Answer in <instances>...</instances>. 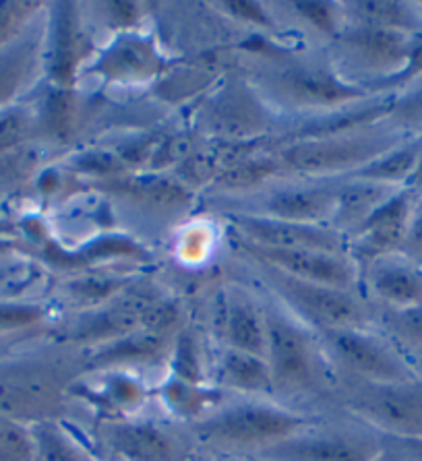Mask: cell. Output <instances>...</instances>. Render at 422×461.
Returning a JSON list of instances; mask_svg holds the SVG:
<instances>
[{"label": "cell", "mask_w": 422, "mask_h": 461, "mask_svg": "<svg viewBox=\"0 0 422 461\" xmlns=\"http://www.w3.org/2000/svg\"><path fill=\"white\" fill-rule=\"evenodd\" d=\"M249 81L273 112L332 114L375 94L344 79L327 52L270 50L257 56Z\"/></svg>", "instance_id": "obj_1"}, {"label": "cell", "mask_w": 422, "mask_h": 461, "mask_svg": "<svg viewBox=\"0 0 422 461\" xmlns=\"http://www.w3.org/2000/svg\"><path fill=\"white\" fill-rule=\"evenodd\" d=\"M308 418L280 403L244 397L226 400L211 414L193 424V437L222 456H243L270 449L308 429Z\"/></svg>", "instance_id": "obj_2"}, {"label": "cell", "mask_w": 422, "mask_h": 461, "mask_svg": "<svg viewBox=\"0 0 422 461\" xmlns=\"http://www.w3.org/2000/svg\"><path fill=\"white\" fill-rule=\"evenodd\" d=\"M408 137L385 121L369 127L281 143L278 159L286 176L302 180L348 178Z\"/></svg>", "instance_id": "obj_3"}, {"label": "cell", "mask_w": 422, "mask_h": 461, "mask_svg": "<svg viewBox=\"0 0 422 461\" xmlns=\"http://www.w3.org/2000/svg\"><path fill=\"white\" fill-rule=\"evenodd\" d=\"M414 38L346 25L340 36L329 41L326 52L344 79L375 95H387L410 62Z\"/></svg>", "instance_id": "obj_4"}, {"label": "cell", "mask_w": 422, "mask_h": 461, "mask_svg": "<svg viewBox=\"0 0 422 461\" xmlns=\"http://www.w3.org/2000/svg\"><path fill=\"white\" fill-rule=\"evenodd\" d=\"M75 379L52 358H0V416L27 426L59 420Z\"/></svg>", "instance_id": "obj_5"}, {"label": "cell", "mask_w": 422, "mask_h": 461, "mask_svg": "<svg viewBox=\"0 0 422 461\" xmlns=\"http://www.w3.org/2000/svg\"><path fill=\"white\" fill-rule=\"evenodd\" d=\"M267 352L273 393H311L323 383L326 350L311 327L280 303L265 304Z\"/></svg>", "instance_id": "obj_6"}, {"label": "cell", "mask_w": 422, "mask_h": 461, "mask_svg": "<svg viewBox=\"0 0 422 461\" xmlns=\"http://www.w3.org/2000/svg\"><path fill=\"white\" fill-rule=\"evenodd\" d=\"M197 131L226 145H246L271 132L276 112L246 75L230 73L211 92L195 114Z\"/></svg>", "instance_id": "obj_7"}, {"label": "cell", "mask_w": 422, "mask_h": 461, "mask_svg": "<svg viewBox=\"0 0 422 461\" xmlns=\"http://www.w3.org/2000/svg\"><path fill=\"white\" fill-rule=\"evenodd\" d=\"M261 271L267 284L278 294V303L313 331L362 330V327H371L377 317L367 300L358 296L354 290L305 282V279L284 276L270 267H261Z\"/></svg>", "instance_id": "obj_8"}, {"label": "cell", "mask_w": 422, "mask_h": 461, "mask_svg": "<svg viewBox=\"0 0 422 461\" xmlns=\"http://www.w3.org/2000/svg\"><path fill=\"white\" fill-rule=\"evenodd\" d=\"M348 406L377 435L422 443V376L399 383H361Z\"/></svg>", "instance_id": "obj_9"}, {"label": "cell", "mask_w": 422, "mask_h": 461, "mask_svg": "<svg viewBox=\"0 0 422 461\" xmlns=\"http://www.w3.org/2000/svg\"><path fill=\"white\" fill-rule=\"evenodd\" d=\"M323 350L361 383H399L422 376L410 360L371 327L321 333Z\"/></svg>", "instance_id": "obj_10"}, {"label": "cell", "mask_w": 422, "mask_h": 461, "mask_svg": "<svg viewBox=\"0 0 422 461\" xmlns=\"http://www.w3.org/2000/svg\"><path fill=\"white\" fill-rule=\"evenodd\" d=\"M168 67L170 62L158 41L139 30L112 36L94 54L86 73L106 87H141L160 81Z\"/></svg>", "instance_id": "obj_11"}, {"label": "cell", "mask_w": 422, "mask_h": 461, "mask_svg": "<svg viewBox=\"0 0 422 461\" xmlns=\"http://www.w3.org/2000/svg\"><path fill=\"white\" fill-rule=\"evenodd\" d=\"M48 9H50V15L46 21L44 71L50 87L75 89L77 81L86 73L96 54L83 6L59 3Z\"/></svg>", "instance_id": "obj_12"}, {"label": "cell", "mask_w": 422, "mask_h": 461, "mask_svg": "<svg viewBox=\"0 0 422 461\" xmlns=\"http://www.w3.org/2000/svg\"><path fill=\"white\" fill-rule=\"evenodd\" d=\"M160 300L161 296L150 285L129 284L116 298L86 311L75 323H70L67 333L62 335V341L81 346L86 350L110 344L143 327L147 314Z\"/></svg>", "instance_id": "obj_13"}, {"label": "cell", "mask_w": 422, "mask_h": 461, "mask_svg": "<svg viewBox=\"0 0 422 461\" xmlns=\"http://www.w3.org/2000/svg\"><path fill=\"white\" fill-rule=\"evenodd\" d=\"M385 451L383 437L364 429H305L259 453L257 461H375Z\"/></svg>", "instance_id": "obj_14"}, {"label": "cell", "mask_w": 422, "mask_h": 461, "mask_svg": "<svg viewBox=\"0 0 422 461\" xmlns=\"http://www.w3.org/2000/svg\"><path fill=\"white\" fill-rule=\"evenodd\" d=\"M234 247L252 258L259 267H270L280 274L305 279V282L332 285L340 290H356L361 284V267L348 253L307 249H267L234 236Z\"/></svg>", "instance_id": "obj_15"}, {"label": "cell", "mask_w": 422, "mask_h": 461, "mask_svg": "<svg viewBox=\"0 0 422 461\" xmlns=\"http://www.w3.org/2000/svg\"><path fill=\"white\" fill-rule=\"evenodd\" d=\"M69 397H77L102 416L104 422L126 420L141 416L150 400V389L135 370L104 368L87 370L77 376L69 389Z\"/></svg>", "instance_id": "obj_16"}, {"label": "cell", "mask_w": 422, "mask_h": 461, "mask_svg": "<svg viewBox=\"0 0 422 461\" xmlns=\"http://www.w3.org/2000/svg\"><path fill=\"white\" fill-rule=\"evenodd\" d=\"M102 443L121 461H191L188 445L172 429L141 416L104 422Z\"/></svg>", "instance_id": "obj_17"}, {"label": "cell", "mask_w": 422, "mask_h": 461, "mask_svg": "<svg viewBox=\"0 0 422 461\" xmlns=\"http://www.w3.org/2000/svg\"><path fill=\"white\" fill-rule=\"evenodd\" d=\"M234 236L267 249H307L327 253H348V240L332 226H311L284 220L265 218L246 212L228 215Z\"/></svg>", "instance_id": "obj_18"}, {"label": "cell", "mask_w": 422, "mask_h": 461, "mask_svg": "<svg viewBox=\"0 0 422 461\" xmlns=\"http://www.w3.org/2000/svg\"><path fill=\"white\" fill-rule=\"evenodd\" d=\"M337 180H294L271 186L246 213L311 226H332Z\"/></svg>", "instance_id": "obj_19"}, {"label": "cell", "mask_w": 422, "mask_h": 461, "mask_svg": "<svg viewBox=\"0 0 422 461\" xmlns=\"http://www.w3.org/2000/svg\"><path fill=\"white\" fill-rule=\"evenodd\" d=\"M418 197L410 188H399L348 239V255L358 267L377 258L402 253L408 226Z\"/></svg>", "instance_id": "obj_20"}, {"label": "cell", "mask_w": 422, "mask_h": 461, "mask_svg": "<svg viewBox=\"0 0 422 461\" xmlns=\"http://www.w3.org/2000/svg\"><path fill=\"white\" fill-rule=\"evenodd\" d=\"M361 282L377 309L399 311L422 304V267L402 253L364 265Z\"/></svg>", "instance_id": "obj_21"}, {"label": "cell", "mask_w": 422, "mask_h": 461, "mask_svg": "<svg viewBox=\"0 0 422 461\" xmlns=\"http://www.w3.org/2000/svg\"><path fill=\"white\" fill-rule=\"evenodd\" d=\"M176 333H164L139 327L124 338H118L110 344H104L94 350H87V370L104 368H124L135 370L139 366H153L160 362H168Z\"/></svg>", "instance_id": "obj_22"}, {"label": "cell", "mask_w": 422, "mask_h": 461, "mask_svg": "<svg viewBox=\"0 0 422 461\" xmlns=\"http://www.w3.org/2000/svg\"><path fill=\"white\" fill-rule=\"evenodd\" d=\"M46 19L41 17L30 32L0 50V108L19 102L44 68Z\"/></svg>", "instance_id": "obj_23"}, {"label": "cell", "mask_w": 422, "mask_h": 461, "mask_svg": "<svg viewBox=\"0 0 422 461\" xmlns=\"http://www.w3.org/2000/svg\"><path fill=\"white\" fill-rule=\"evenodd\" d=\"M220 330L224 346L246 354L263 356L267 352L265 304L257 303L249 292L230 288L222 303Z\"/></svg>", "instance_id": "obj_24"}, {"label": "cell", "mask_w": 422, "mask_h": 461, "mask_svg": "<svg viewBox=\"0 0 422 461\" xmlns=\"http://www.w3.org/2000/svg\"><path fill=\"white\" fill-rule=\"evenodd\" d=\"M398 191L399 188L396 186L372 183V180L364 178H340L337 180V197L332 228L348 240Z\"/></svg>", "instance_id": "obj_25"}, {"label": "cell", "mask_w": 422, "mask_h": 461, "mask_svg": "<svg viewBox=\"0 0 422 461\" xmlns=\"http://www.w3.org/2000/svg\"><path fill=\"white\" fill-rule=\"evenodd\" d=\"M211 375L216 376L217 387L228 393L244 397H259L273 393L271 373L263 356L232 350L224 346L216 356Z\"/></svg>", "instance_id": "obj_26"}, {"label": "cell", "mask_w": 422, "mask_h": 461, "mask_svg": "<svg viewBox=\"0 0 422 461\" xmlns=\"http://www.w3.org/2000/svg\"><path fill=\"white\" fill-rule=\"evenodd\" d=\"M342 11L346 25L398 32L406 33V36L422 33L418 3H408V0H356V3H342Z\"/></svg>", "instance_id": "obj_27"}, {"label": "cell", "mask_w": 422, "mask_h": 461, "mask_svg": "<svg viewBox=\"0 0 422 461\" xmlns=\"http://www.w3.org/2000/svg\"><path fill=\"white\" fill-rule=\"evenodd\" d=\"M81 95L77 89L50 87L38 106L40 137L54 145H67L81 127Z\"/></svg>", "instance_id": "obj_28"}, {"label": "cell", "mask_w": 422, "mask_h": 461, "mask_svg": "<svg viewBox=\"0 0 422 461\" xmlns=\"http://www.w3.org/2000/svg\"><path fill=\"white\" fill-rule=\"evenodd\" d=\"M226 391L217 385H195L174 376H166L160 387V400L172 416L187 422H199L211 414L220 403L226 402Z\"/></svg>", "instance_id": "obj_29"}, {"label": "cell", "mask_w": 422, "mask_h": 461, "mask_svg": "<svg viewBox=\"0 0 422 461\" xmlns=\"http://www.w3.org/2000/svg\"><path fill=\"white\" fill-rule=\"evenodd\" d=\"M422 158V135H414L404 139L402 143L385 151L383 156L372 159L362 170L352 174L354 178L372 180L387 186L406 188L410 183L412 174L417 172V166Z\"/></svg>", "instance_id": "obj_30"}, {"label": "cell", "mask_w": 422, "mask_h": 461, "mask_svg": "<svg viewBox=\"0 0 422 461\" xmlns=\"http://www.w3.org/2000/svg\"><path fill=\"white\" fill-rule=\"evenodd\" d=\"M375 323L422 375V304L399 311L377 309Z\"/></svg>", "instance_id": "obj_31"}, {"label": "cell", "mask_w": 422, "mask_h": 461, "mask_svg": "<svg viewBox=\"0 0 422 461\" xmlns=\"http://www.w3.org/2000/svg\"><path fill=\"white\" fill-rule=\"evenodd\" d=\"M286 176L276 153L273 156H249L238 158L232 162L220 176L216 178V186L232 193H246L270 183L271 178Z\"/></svg>", "instance_id": "obj_32"}, {"label": "cell", "mask_w": 422, "mask_h": 461, "mask_svg": "<svg viewBox=\"0 0 422 461\" xmlns=\"http://www.w3.org/2000/svg\"><path fill=\"white\" fill-rule=\"evenodd\" d=\"M38 461H97L60 420L32 426Z\"/></svg>", "instance_id": "obj_33"}, {"label": "cell", "mask_w": 422, "mask_h": 461, "mask_svg": "<svg viewBox=\"0 0 422 461\" xmlns=\"http://www.w3.org/2000/svg\"><path fill=\"white\" fill-rule=\"evenodd\" d=\"M38 137V106L19 100L0 108V158L30 148Z\"/></svg>", "instance_id": "obj_34"}, {"label": "cell", "mask_w": 422, "mask_h": 461, "mask_svg": "<svg viewBox=\"0 0 422 461\" xmlns=\"http://www.w3.org/2000/svg\"><path fill=\"white\" fill-rule=\"evenodd\" d=\"M168 376L195 383V385H211L209 366L206 354L201 350V341L188 327L176 333L170 356H168Z\"/></svg>", "instance_id": "obj_35"}, {"label": "cell", "mask_w": 422, "mask_h": 461, "mask_svg": "<svg viewBox=\"0 0 422 461\" xmlns=\"http://www.w3.org/2000/svg\"><path fill=\"white\" fill-rule=\"evenodd\" d=\"M50 309L33 300H0V341L44 331Z\"/></svg>", "instance_id": "obj_36"}, {"label": "cell", "mask_w": 422, "mask_h": 461, "mask_svg": "<svg viewBox=\"0 0 422 461\" xmlns=\"http://www.w3.org/2000/svg\"><path fill=\"white\" fill-rule=\"evenodd\" d=\"M276 9L286 11V15L298 21L305 30L326 38L327 44L346 27L342 3H280Z\"/></svg>", "instance_id": "obj_37"}, {"label": "cell", "mask_w": 422, "mask_h": 461, "mask_svg": "<svg viewBox=\"0 0 422 461\" xmlns=\"http://www.w3.org/2000/svg\"><path fill=\"white\" fill-rule=\"evenodd\" d=\"M390 95L385 122L404 135H422V77Z\"/></svg>", "instance_id": "obj_38"}, {"label": "cell", "mask_w": 422, "mask_h": 461, "mask_svg": "<svg viewBox=\"0 0 422 461\" xmlns=\"http://www.w3.org/2000/svg\"><path fill=\"white\" fill-rule=\"evenodd\" d=\"M216 249V230L207 221H193L182 228L174 244L176 258L188 267H201Z\"/></svg>", "instance_id": "obj_39"}, {"label": "cell", "mask_w": 422, "mask_h": 461, "mask_svg": "<svg viewBox=\"0 0 422 461\" xmlns=\"http://www.w3.org/2000/svg\"><path fill=\"white\" fill-rule=\"evenodd\" d=\"M46 9L41 3H0V50L30 32Z\"/></svg>", "instance_id": "obj_40"}, {"label": "cell", "mask_w": 422, "mask_h": 461, "mask_svg": "<svg viewBox=\"0 0 422 461\" xmlns=\"http://www.w3.org/2000/svg\"><path fill=\"white\" fill-rule=\"evenodd\" d=\"M94 19L100 21L106 30L116 33L139 32L141 23L147 19V5L141 3H96Z\"/></svg>", "instance_id": "obj_41"}, {"label": "cell", "mask_w": 422, "mask_h": 461, "mask_svg": "<svg viewBox=\"0 0 422 461\" xmlns=\"http://www.w3.org/2000/svg\"><path fill=\"white\" fill-rule=\"evenodd\" d=\"M0 461H38L32 426L0 416Z\"/></svg>", "instance_id": "obj_42"}, {"label": "cell", "mask_w": 422, "mask_h": 461, "mask_svg": "<svg viewBox=\"0 0 422 461\" xmlns=\"http://www.w3.org/2000/svg\"><path fill=\"white\" fill-rule=\"evenodd\" d=\"M211 9L220 11L222 15L238 21V23L255 27L263 32L280 30L276 11L267 3H251V0H228V3H214Z\"/></svg>", "instance_id": "obj_43"}, {"label": "cell", "mask_w": 422, "mask_h": 461, "mask_svg": "<svg viewBox=\"0 0 422 461\" xmlns=\"http://www.w3.org/2000/svg\"><path fill=\"white\" fill-rule=\"evenodd\" d=\"M402 255L422 267V197H418L417 205H414L410 226H408V234L402 247Z\"/></svg>", "instance_id": "obj_44"}, {"label": "cell", "mask_w": 422, "mask_h": 461, "mask_svg": "<svg viewBox=\"0 0 422 461\" xmlns=\"http://www.w3.org/2000/svg\"><path fill=\"white\" fill-rule=\"evenodd\" d=\"M422 77V33H418L417 38H414V46H412V54H410V62H408L406 71L402 73V77L393 83L391 92H398V89H402L404 86H408V83L417 81Z\"/></svg>", "instance_id": "obj_45"}, {"label": "cell", "mask_w": 422, "mask_h": 461, "mask_svg": "<svg viewBox=\"0 0 422 461\" xmlns=\"http://www.w3.org/2000/svg\"><path fill=\"white\" fill-rule=\"evenodd\" d=\"M406 188H410V191L417 194V197H422V158H420V162L417 166V172L412 174L410 183H408Z\"/></svg>", "instance_id": "obj_46"}, {"label": "cell", "mask_w": 422, "mask_h": 461, "mask_svg": "<svg viewBox=\"0 0 422 461\" xmlns=\"http://www.w3.org/2000/svg\"><path fill=\"white\" fill-rule=\"evenodd\" d=\"M375 461H404V459L399 457V453L391 451V449H387V447H385V451H383L381 456H379Z\"/></svg>", "instance_id": "obj_47"}, {"label": "cell", "mask_w": 422, "mask_h": 461, "mask_svg": "<svg viewBox=\"0 0 422 461\" xmlns=\"http://www.w3.org/2000/svg\"><path fill=\"white\" fill-rule=\"evenodd\" d=\"M214 461H246V459H241V457H234V456H224V457H217Z\"/></svg>", "instance_id": "obj_48"}, {"label": "cell", "mask_w": 422, "mask_h": 461, "mask_svg": "<svg viewBox=\"0 0 422 461\" xmlns=\"http://www.w3.org/2000/svg\"><path fill=\"white\" fill-rule=\"evenodd\" d=\"M418 9H420V15H422V0H418Z\"/></svg>", "instance_id": "obj_49"}]
</instances>
